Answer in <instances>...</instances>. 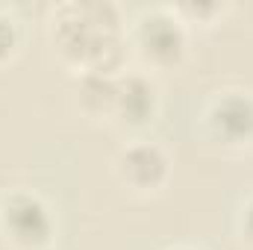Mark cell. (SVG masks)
<instances>
[{
	"instance_id": "3",
	"label": "cell",
	"mask_w": 253,
	"mask_h": 250,
	"mask_svg": "<svg viewBox=\"0 0 253 250\" xmlns=\"http://www.w3.org/2000/svg\"><path fill=\"white\" fill-rule=\"evenodd\" d=\"M138 56L153 68H177L186 56V27L171 9L144 12L132 30Z\"/></svg>"
},
{
	"instance_id": "8",
	"label": "cell",
	"mask_w": 253,
	"mask_h": 250,
	"mask_svg": "<svg viewBox=\"0 0 253 250\" xmlns=\"http://www.w3.org/2000/svg\"><path fill=\"white\" fill-rule=\"evenodd\" d=\"M239 239L253 250V194L242 203V209H239Z\"/></svg>"
},
{
	"instance_id": "2",
	"label": "cell",
	"mask_w": 253,
	"mask_h": 250,
	"mask_svg": "<svg viewBox=\"0 0 253 250\" xmlns=\"http://www.w3.org/2000/svg\"><path fill=\"white\" fill-rule=\"evenodd\" d=\"M0 233L15 250H47L56 239V218L36 191L18 188L0 200Z\"/></svg>"
},
{
	"instance_id": "9",
	"label": "cell",
	"mask_w": 253,
	"mask_h": 250,
	"mask_svg": "<svg viewBox=\"0 0 253 250\" xmlns=\"http://www.w3.org/2000/svg\"><path fill=\"white\" fill-rule=\"evenodd\" d=\"M18 44V30H15V21L9 18H0V59H6Z\"/></svg>"
},
{
	"instance_id": "5",
	"label": "cell",
	"mask_w": 253,
	"mask_h": 250,
	"mask_svg": "<svg viewBox=\"0 0 253 250\" xmlns=\"http://www.w3.org/2000/svg\"><path fill=\"white\" fill-rule=\"evenodd\" d=\"M206 132L224 147H245L253 141V94L224 91L206 109Z\"/></svg>"
},
{
	"instance_id": "10",
	"label": "cell",
	"mask_w": 253,
	"mask_h": 250,
	"mask_svg": "<svg viewBox=\"0 0 253 250\" xmlns=\"http://www.w3.org/2000/svg\"><path fill=\"white\" fill-rule=\"evenodd\" d=\"M165 250H197V248H191V245H174V248H165Z\"/></svg>"
},
{
	"instance_id": "7",
	"label": "cell",
	"mask_w": 253,
	"mask_h": 250,
	"mask_svg": "<svg viewBox=\"0 0 253 250\" xmlns=\"http://www.w3.org/2000/svg\"><path fill=\"white\" fill-rule=\"evenodd\" d=\"M115 80L109 74H85L80 77V88H77V103L88 118H103L112 121V109H115Z\"/></svg>"
},
{
	"instance_id": "1",
	"label": "cell",
	"mask_w": 253,
	"mask_h": 250,
	"mask_svg": "<svg viewBox=\"0 0 253 250\" xmlns=\"http://www.w3.org/2000/svg\"><path fill=\"white\" fill-rule=\"evenodd\" d=\"M50 36L65 62L74 71L109 74L121 68L124 39L121 15L112 3H68L53 12Z\"/></svg>"
},
{
	"instance_id": "4",
	"label": "cell",
	"mask_w": 253,
	"mask_h": 250,
	"mask_svg": "<svg viewBox=\"0 0 253 250\" xmlns=\"http://www.w3.org/2000/svg\"><path fill=\"white\" fill-rule=\"evenodd\" d=\"M115 180L126 188L129 194L138 197H150L156 191H162V186L171 177V162L165 156V150L156 141H129L118 150L115 162H112Z\"/></svg>"
},
{
	"instance_id": "6",
	"label": "cell",
	"mask_w": 253,
	"mask_h": 250,
	"mask_svg": "<svg viewBox=\"0 0 253 250\" xmlns=\"http://www.w3.org/2000/svg\"><path fill=\"white\" fill-rule=\"evenodd\" d=\"M159 106L156 85L144 74H124L115 80V109H112V124L121 126H144L153 121Z\"/></svg>"
}]
</instances>
